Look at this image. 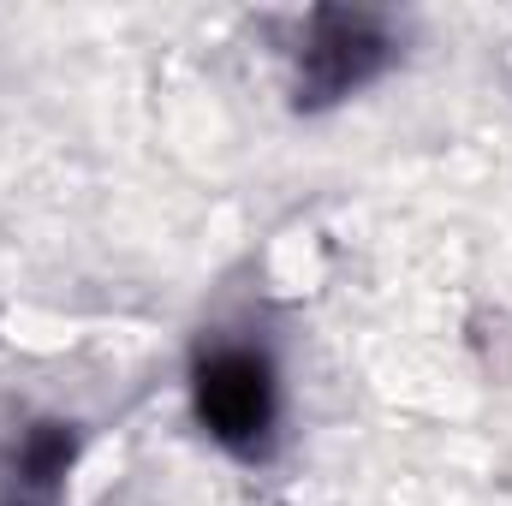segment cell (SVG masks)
I'll return each instance as SVG.
<instances>
[{"mask_svg": "<svg viewBox=\"0 0 512 506\" xmlns=\"http://www.w3.org/2000/svg\"><path fill=\"white\" fill-rule=\"evenodd\" d=\"M191 405L215 447L233 459H268L280 441V376L274 358L245 340H215L191 364Z\"/></svg>", "mask_w": 512, "mask_h": 506, "instance_id": "6da1fadb", "label": "cell"}, {"mask_svg": "<svg viewBox=\"0 0 512 506\" xmlns=\"http://www.w3.org/2000/svg\"><path fill=\"white\" fill-rule=\"evenodd\" d=\"M399 54V36L382 12H346V6H322L298 24L292 42V96L298 108H334L346 96H358L364 84H376Z\"/></svg>", "mask_w": 512, "mask_h": 506, "instance_id": "7a4b0ae2", "label": "cell"}, {"mask_svg": "<svg viewBox=\"0 0 512 506\" xmlns=\"http://www.w3.org/2000/svg\"><path fill=\"white\" fill-rule=\"evenodd\" d=\"M72 459H78L72 423H36V429H24L18 447H12V459H6L12 506H60V489H66Z\"/></svg>", "mask_w": 512, "mask_h": 506, "instance_id": "3957f363", "label": "cell"}]
</instances>
